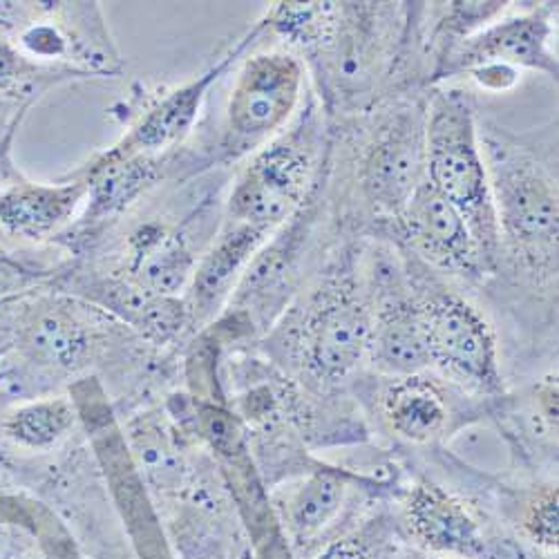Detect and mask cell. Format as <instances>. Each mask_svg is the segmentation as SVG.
Here are the masks:
<instances>
[{
  "label": "cell",
  "instance_id": "30bf717a",
  "mask_svg": "<svg viewBox=\"0 0 559 559\" xmlns=\"http://www.w3.org/2000/svg\"><path fill=\"white\" fill-rule=\"evenodd\" d=\"M356 484H367V479L336 465L320 463L269 490L277 524L294 559H311L324 544L347 531L341 524L347 520Z\"/></svg>",
  "mask_w": 559,
  "mask_h": 559
},
{
  "label": "cell",
  "instance_id": "8992f818",
  "mask_svg": "<svg viewBox=\"0 0 559 559\" xmlns=\"http://www.w3.org/2000/svg\"><path fill=\"white\" fill-rule=\"evenodd\" d=\"M305 92L302 61L289 50H266L242 61L224 119L228 159L253 155L298 117Z\"/></svg>",
  "mask_w": 559,
  "mask_h": 559
},
{
  "label": "cell",
  "instance_id": "83f0119b",
  "mask_svg": "<svg viewBox=\"0 0 559 559\" xmlns=\"http://www.w3.org/2000/svg\"><path fill=\"white\" fill-rule=\"evenodd\" d=\"M559 490L555 481L531 486L512 501V526L524 542L544 552H557L559 542Z\"/></svg>",
  "mask_w": 559,
  "mask_h": 559
},
{
  "label": "cell",
  "instance_id": "4316f807",
  "mask_svg": "<svg viewBox=\"0 0 559 559\" xmlns=\"http://www.w3.org/2000/svg\"><path fill=\"white\" fill-rule=\"evenodd\" d=\"M63 385L66 383L52 371L40 367L14 347L0 356V416L21 405L57 396L61 394Z\"/></svg>",
  "mask_w": 559,
  "mask_h": 559
},
{
  "label": "cell",
  "instance_id": "603a6c76",
  "mask_svg": "<svg viewBox=\"0 0 559 559\" xmlns=\"http://www.w3.org/2000/svg\"><path fill=\"white\" fill-rule=\"evenodd\" d=\"M79 289L90 302L112 311L148 341L166 343L183 328H189V316H186L181 298L153 296L136 287L128 275L90 277L83 280Z\"/></svg>",
  "mask_w": 559,
  "mask_h": 559
},
{
  "label": "cell",
  "instance_id": "d6a6232c",
  "mask_svg": "<svg viewBox=\"0 0 559 559\" xmlns=\"http://www.w3.org/2000/svg\"><path fill=\"white\" fill-rule=\"evenodd\" d=\"M405 559H445V557H435V555H428V552H421V550L407 546L405 548Z\"/></svg>",
  "mask_w": 559,
  "mask_h": 559
},
{
  "label": "cell",
  "instance_id": "cb8c5ba5",
  "mask_svg": "<svg viewBox=\"0 0 559 559\" xmlns=\"http://www.w3.org/2000/svg\"><path fill=\"white\" fill-rule=\"evenodd\" d=\"M126 441L146 488H153L159 495L183 488L186 468L181 450L155 414H142L134 418L128 426Z\"/></svg>",
  "mask_w": 559,
  "mask_h": 559
},
{
  "label": "cell",
  "instance_id": "ba28073f",
  "mask_svg": "<svg viewBox=\"0 0 559 559\" xmlns=\"http://www.w3.org/2000/svg\"><path fill=\"white\" fill-rule=\"evenodd\" d=\"M70 396L76 405L79 421L85 426L87 437L95 445L110 490L119 503V510L123 512V520H128L132 535L142 546V555L146 559H166L162 552L164 539L157 535L159 524L148 499V488L142 475H139L126 435L115 421L104 390L95 379H81L70 388Z\"/></svg>",
  "mask_w": 559,
  "mask_h": 559
},
{
  "label": "cell",
  "instance_id": "7c38bea8",
  "mask_svg": "<svg viewBox=\"0 0 559 559\" xmlns=\"http://www.w3.org/2000/svg\"><path fill=\"white\" fill-rule=\"evenodd\" d=\"M309 198L251 258L224 309L245 318L253 332H269L280 316L289 309L300 258L313 226V206L309 204Z\"/></svg>",
  "mask_w": 559,
  "mask_h": 559
},
{
  "label": "cell",
  "instance_id": "52a82bcc",
  "mask_svg": "<svg viewBox=\"0 0 559 559\" xmlns=\"http://www.w3.org/2000/svg\"><path fill=\"white\" fill-rule=\"evenodd\" d=\"M193 424L198 437L213 452L224 488L230 492L233 508L249 531L258 559H294V552L277 524L269 486L251 454L249 437L236 412L213 401L193 403Z\"/></svg>",
  "mask_w": 559,
  "mask_h": 559
},
{
  "label": "cell",
  "instance_id": "484cf974",
  "mask_svg": "<svg viewBox=\"0 0 559 559\" xmlns=\"http://www.w3.org/2000/svg\"><path fill=\"white\" fill-rule=\"evenodd\" d=\"M407 542L401 528L388 515H374L356 522L311 559H405Z\"/></svg>",
  "mask_w": 559,
  "mask_h": 559
},
{
  "label": "cell",
  "instance_id": "44dd1931",
  "mask_svg": "<svg viewBox=\"0 0 559 559\" xmlns=\"http://www.w3.org/2000/svg\"><path fill=\"white\" fill-rule=\"evenodd\" d=\"M87 183L83 228L106 224L142 200L162 179V159L106 151L76 173Z\"/></svg>",
  "mask_w": 559,
  "mask_h": 559
},
{
  "label": "cell",
  "instance_id": "277c9868",
  "mask_svg": "<svg viewBox=\"0 0 559 559\" xmlns=\"http://www.w3.org/2000/svg\"><path fill=\"white\" fill-rule=\"evenodd\" d=\"M320 153V112L309 104L287 130L251 155L233 181L224 204V219L249 224L273 236L298 213L313 191Z\"/></svg>",
  "mask_w": 559,
  "mask_h": 559
},
{
  "label": "cell",
  "instance_id": "ffe728a7",
  "mask_svg": "<svg viewBox=\"0 0 559 559\" xmlns=\"http://www.w3.org/2000/svg\"><path fill=\"white\" fill-rule=\"evenodd\" d=\"M87 200V183L70 175L57 183L21 179L0 193V228L23 240L55 238Z\"/></svg>",
  "mask_w": 559,
  "mask_h": 559
},
{
  "label": "cell",
  "instance_id": "6da1fadb",
  "mask_svg": "<svg viewBox=\"0 0 559 559\" xmlns=\"http://www.w3.org/2000/svg\"><path fill=\"white\" fill-rule=\"evenodd\" d=\"M341 262L266 332L264 349L275 365L294 369L316 390H330L369 362V287Z\"/></svg>",
  "mask_w": 559,
  "mask_h": 559
},
{
  "label": "cell",
  "instance_id": "ac0fdd59",
  "mask_svg": "<svg viewBox=\"0 0 559 559\" xmlns=\"http://www.w3.org/2000/svg\"><path fill=\"white\" fill-rule=\"evenodd\" d=\"M16 349L66 383L95 358L99 338L95 324L72 302H45L25 320Z\"/></svg>",
  "mask_w": 559,
  "mask_h": 559
},
{
  "label": "cell",
  "instance_id": "8fae6325",
  "mask_svg": "<svg viewBox=\"0 0 559 559\" xmlns=\"http://www.w3.org/2000/svg\"><path fill=\"white\" fill-rule=\"evenodd\" d=\"M557 3H542L522 14H501L456 48L435 68L432 79H450L479 66H508L515 70H535L557 81L559 68L552 52V16Z\"/></svg>",
  "mask_w": 559,
  "mask_h": 559
},
{
  "label": "cell",
  "instance_id": "7402d4cb",
  "mask_svg": "<svg viewBox=\"0 0 559 559\" xmlns=\"http://www.w3.org/2000/svg\"><path fill=\"white\" fill-rule=\"evenodd\" d=\"M198 260L200 255L183 228L148 224L132 238V260L126 275L153 296L181 298Z\"/></svg>",
  "mask_w": 559,
  "mask_h": 559
},
{
  "label": "cell",
  "instance_id": "3957f363",
  "mask_svg": "<svg viewBox=\"0 0 559 559\" xmlns=\"http://www.w3.org/2000/svg\"><path fill=\"white\" fill-rule=\"evenodd\" d=\"M473 99L459 90H437L426 108V179L468 224L486 271H495L499 228Z\"/></svg>",
  "mask_w": 559,
  "mask_h": 559
},
{
  "label": "cell",
  "instance_id": "9c48e42d",
  "mask_svg": "<svg viewBox=\"0 0 559 559\" xmlns=\"http://www.w3.org/2000/svg\"><path fill=\"white\" fill-rule=\"evenodd\" d=\"M426 108L428 102L399 106L365 146L360 189L383 219H394L426 181Z\"/></svg>",
  "mask_w": 559,
  "mask_h": 559
},
{
  "label": "cell",
  "instance_id": "5b68a950",
  "mask_svg": "<svg viewBox=\"0 0 559 559\" xmlns=\"http://www.w3.org/2000/svg\"><path fill=\"white\" fill-rule=\"evenodd\" d=\"M414 294L421 305L430 371L463 394L501 399L499 345L486 316L448 289L421 285Z\"/></svg>",
  "mask_w": 559,
  "mask_h": 559
},
{
  "label": "cell",
  "instance_id": "f1b7e54d",
  "mask_svg": "<svg viewBox=\"0 0 559 559\" xmlns=\"http://www.w3.org/2000/svg\"><path fill=\"white\" fill-rule=\"evenodd\" d=\"M12 499H0V559H36L38 533L27 518L12 515Z\"/></svg>",
  "mask_w": 559,
  "mask_h": 559
},
{
  "label": "cell",
  "instance_id": "d4e9b609",
  "mask_svg": "<svg viewBox=\"0 0 559 559\" xmlns=\"http://www.w3.org/2000/svg\"><path fill=\"white\" fill-rule=\"evenodd\" d=\"M79 424V412L68 394H57L21 405L0 421L5 437L19 448L48 452L59 448Z\"/></svg>",
  "mask_w": 559,
  "mask_h": 559
},
{
  "label": "cell",
  "instance_id": "5bb4252c",
  "mask_svg": "<svg viewBox=\"0 0 559 559\" xmlns=\"http://www.w3.org/2000/svg\"><path fill=\"white\" fill-rule=\"evenodd\" d=\"M369 362L379 377L396 379L430 371L421 305L403 271L381 262L374 271Z\"/></svg>",
  "mask_w": 559,
  "mask_h": 559
},
{
  "label": "cell",
  "instance_id": "9a60e30c",
  "mask_svg": "<svg viewBox=\"0 0 559 559\" xmlns=\"http://www.w3.org/2000/svg\"><path fill=\"white\" fill-rule=\"evenodd\" d=\"M407 249L445 273L477 277L486 271L479 247L459 209L426 179L394 217Z\"/></svg>",
  "mask_w": 559,
  "mask_h": 559
},
{
  "label": "cell",
  "instance_id": "4dcf8cb0",
  "mask_svg": "<svg viewBox=\"0 0 559 559\" xmlns=\"http://www.w3.org/2000/svg\"><path fill=\"white\" fill-rule=\"evenodd\" d=\"M27 106L12 119V123L8 126V130L0 134V193H3L5 189H10V186L19 183L21 179H25L19 168L14 166V159H12V146H14V134L21 126V119L25 115Z\"/></svg>",
  "mask_w": 559,
  "mask_h": 559
},
{
  "label": "cell",
  "instance_id": "1f68e13d",
  "mask_svg": "<svg viewBox=\"0 0 559 559\" xmlns=\"http://www.w3.org/2000/svg\"><path fill=\"white\" fill-rule=\"evenodd\" d=\"M29 79V66L23 57H19L10 45L0 43V87H5L8 83L14 81H25Z\"/></svg>",
  "mask_w": 559,
  "mask_h": 559
},
{
  "label": "cell",
  "instance_id": "4fadbf2b",
  "mask_svg": "<svg viewBox=\"0 0 559 559\" xmlns=\"http://www.w3.org/2000/svg\"><path fill=\"white\" fill-rule=\"evenodd\" d=\"M399 528L407 546L435 557L497 559V544L486 535L475 506L428 479L405 492Z\"/></svg>",
  "mask_w": 559,
  "mask_h": 559
},
{
  "label": "cell",
  "instance_id": "7a4b0ae2",
  "mask_svg": "<svg viewBox=\"0 0 559 559\" xmlns=\"http://www.w3.org/2000/svg\"><path fill=\"white\" fill-rule=\"evenodd\" d=\"M479 134L499 228V253L508 251L539 283H557V177L503 132L479 130Z\"/></svg>",
  "mask_w": 559,
  "mask_h": 559
},
{
  "label": "cell",
  "instance_id": "e0dca14e",
  "mask_svg": "<svg viewBox=\"0 0 559 559\" xmlns=\"http://www.w3.org/2000/svg\"><path fill=\"white\" fill-rule=\"evenodd\" d=\"M258 29L251 32L238 48H233L230 55L219 59L213 68H209L204 74L186 81L183 85L170 90L157 104H153L142 117H139L130 130L119 139V142L110 148L119 155H146V157H159L162 153L175 148L179 142H183L198 121V115L202 110V104L209 95L211 85L233 66L236 59L245 52L247 45L258 36Z\"/></svg>",
  "mask_w": 559,
  "mask_h": 559
},
{
  "label": "cell",
  "instance_id": "2e32d148",
  "mask_svg": "<svg viewBox=\"0 0 559 559\" xmlns=\"http://www.w3.org/2000/svg\"><path fill=\"white\" fill-rule=\"evenodd\" d=\"M271 236L249 224L222 219L211 247L200 255L181 302L189 328L206 330L230 302L245 269Z\"/></svg>",
  "mask_w": 559,
  "mask_h": 559
},
{
  "label": "cell",
  "instance_id": "f546056e",
  "mask_svg": "<svg viewBox=\"0 0 559 559\" xmlns=\"http://www.w3.org/2000/svg\"><path fill=\"white\" fill-rule=\"evenodd\" d=\"M471 79L486 92H506V90H512L520 81H522V72L515 70V68H508V66H479V68H473L471 72Z\"/></svg>",
  "mask_w": 559,
  "mask_h": 559
},
{
  "label": "cell",
  "instance_id": "d6986e66",
  "mask_svg": "<svg viewBox=\"0 0 559 559\" xmlns=\"http://www.w3.org/2000/svg\"><path fill=\"white\" fill-rule=\"evenodd\" d=\"M377 394L381 424L390 435L409 445H430L448 435L452 403L437 374L421 371L412 377L388 379Z\"/></svg>",
  "mask_w": 559,
  "mask_h": 559
}]
</instances>
